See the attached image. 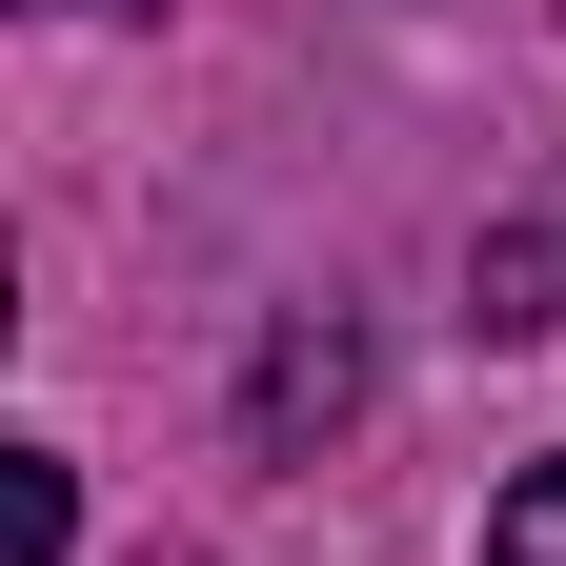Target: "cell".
<instances>
[{
    "label": "cell",
    "instance_id": "cell-1",
    "mask_svg": "<svg viewBox=\"0 0 566 566\" xmlns=\"http://www.w3.org/2000/svg\"><path fill=\"white\" fill-rule=\"evenodd\" d=\"M344 405H365V344H344V324L304 304V324L263 344V446H304V424H344Z\"/></svg>",
    "mask_w": 566,
    "mask_h": 566
},
{
    "label": "cell",
    "instance_id": "cell-2",
    "mask_svg": "<svg viewBox=\"0 0 566 566\" xmlns=\"http://www.w3.org/2000/svg\"><path fill=\"white\" fill-rule=\"evenodd\" d=\"M82 546V465L61 446H0V566H61Z\"/></svg>",
    "mask_w": 566,
    "mask_h": 566
},
{
    "label": "cell",
    "instance_id": "cell-3",
    "mask_svg": "<svg viewBox=\"0 0 566 566\" xmlns=\"http://www.w3.org/2000/svg\"><path fill=\"white\" fill-rule=\"evenodd\" d=\"M465 324H485V344H526V324H546V223H485V263H465Z\"/></svg>",
    "mask_w": 566,
    "mask_h": 566
},
{
    "label": "cell",
    "instance_id": "cell-4",
    "mask_svg": "<svg viewBox=\"0 0 566 566\" xmlns=\"http://www.w3.org/2000/svg\"><path fill=\"white\" fill-rule=\"evenodd\" d=\"M485 566H566V465H526L506 506H485Z\"/></svg>",
    "mask_w": 566,
    "mask_h": 566
},
{
    "label": "cell",
    "instance_id": "cell-5",
    "mask_svg": "<svg viewBox=\"0 0 566 566\" xmlns=\"http://www.w3.org/2000/svg\"><path fill=\"white\" fill-rule=\"evenodd\" d=\"M61 21H122V0H61Z\"/></svg>",
    "mask_w": 566,
    "mask_h": 566
}]
</instances>
